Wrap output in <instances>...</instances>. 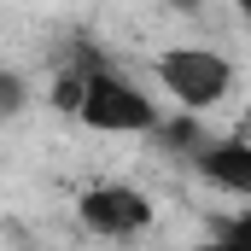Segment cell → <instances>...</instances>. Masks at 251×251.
<instances>
[{
    "mask_svg": "<svg viewBox=\"0 0 251 251\" xmlns=\"http://www.w3.org/2000/svg\"><path fill=\"white\" fill-rule=\"evenodd\" d=\"M204 251H251V210L228 216V222H222V234H216V246H204Z\"/></svg>",
    "mask_w": 251,
    "mask_h": 251,
    "instance_id": "cell-5",
    "label": "cell"
},
{
    "mask_svg": "<svg viewBox=\"0 0 251 251\" xmlns=\"http://www.w3.org/2000/svg\"><path fill=\"white\" fill-rule=\"evenodd\" d=\"M199 176L216 181L222 193H234V199H251V140L228 134V140L199 146Z\"/></svg>",
    "mask_w": 251,
    "mask_h": 251,
    "instance_id": "cell-4",
    "label": "cell"
},
{
    "mask_svg": "<svg viewBox=\"0 0 251 251\" xmlns=\"http://www.w3.org/2000/svg\"><path fill=\"white\" fill-rule=\"evenodd\" d=\"M234 6H240V12H246V18H251V0H234Z\"/></svg>",
    "mask_w": 251,
    "mask_h": 251,
    "instance_id": "cell-9",
    "label": "cell"
},
{
    "mask_svg": "<svg viewBox=\"0 0 251 251\" xmlns=\"http://www.w3.org/2000/svg\"><path fill=\"white\" fill-rule=\"evenodd\" d=\"M158 82H164V94H170L187 117H199V111H210V105L228 100L234 64L222 59L216 47H164V53H158Z\"/></svg>",
    "mask_w": 251,
    "mask_h": 251,
    "instance_id": "cell-1",
    "label": "cell"
},
{
    "mask_svg": "<svg viewBox=\"0 0 251 251\" xmlns=\"http://www.w3.org/2000/svg\"><path fill=\"white\" fill-rule=\"evenodd\" d=\"M170 6H181V12H193V6H199V0H170Z\"/></svg>",
    "mask_w": 251,
    "mask_h": 251,
    "instance_id": "cell-8",
    "label": "cell"
},
{
    "mask_svg": "<svg viewBox=\"0 0 251 251\" xmlns=\"http://www.w3.org/2000/svg\"><path fill=\"white\" fill-rule=\"evenodd\" d=\"M240 134H246V140H251V111H246V117H240Z\"/></svg>",
    "mask_w": 251,
    "mask_h": 251,
    "instance_id": "cell-7",
    "label": "cell"
},
{
    "mask_svg": "<svg viewBox=\"0 0 251 251\" xmlns=\"http://www.w3.org/2000/svg\"><path fill=\"white\" fill-rule=\"evenodd\" d=\"M76 117L94 128V134H152L158 128V105L128 76H117V70L100 64V70H88V88H82Z\"/></svg>",
    "mask_w": 251,
    "mask_h": 251,
    "instance_id": "cell-2",
    "label": "cell"
},
{
    "mask_svg": "<svg viewBox=\"0 0 251 251\" xmlns=\"http://www.w3.org/2000/svg\"><path fill=\"white\" fill-rule=\"evenodd\" d=\"M76 216H82L88 234L134 240V234L152 228V199L140 187H128V181H94V187H82V199H76Z\"/></svg>",
    "mask_w": 251,
    "mask_h": 251,
    "instance_id": "cell-3",
    "label": "cell"
},
{
    "mask_svg": "<svg viewBox=\"0 0 251 251\" xmlns=\"http://www.w3.org/2000/svg\"><path fill=\"white\" fill-rule=\"evenodd\" d=\"M24 100H29V82H24L18 70H6V64H0V117H18V111H24Z\"/></svg>",
    "mask_w": 251,
    "mask_h": 251,
    "instance_id": "cell-6",
    "label": "cell"
}]
</instances>
